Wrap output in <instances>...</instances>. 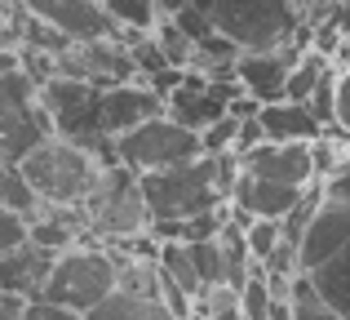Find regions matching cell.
Returning a JSON list of instances; mask_svg holds the SVG:
<instances>
[{
    "label": "cell",
    "mask_w": 350,
    "mask_h": 320,
    "mask_svg": "<svg viewBox=\"0 0 350 320\" xmlns=\"http://www.w3.org/2000/svg\"><path fill=\"white\" fill-rule=\"evenodd\" d=\"M239 178V156H196L173 169L142 173V200L151 209V223H182V218L222 209L231 200V187Z\"/></svg>",
    "instance_id": "cell-1"
},
{
    "label": "cell",
    "mask_w": 350,
    "mask_h": 320,
    "mask_svg": "<svg viewBox=\"0 0 350 320\" xmlns=\"http://www.w3.org/2000/svg\"><path fill=\"white\" fill-rule=\"evenodd\" d=\"M297 267L310 276L315 294L350 320V205L319 196V209L297 245Z\"/></svg>",
    "instance_id": "cell-2"
},
{
    "label": "cell",
    "mask_w": 350,
    "mask_h": 320,
    "mask_svg": "<svg viewBox=\"0 0 350 320\" xmlns=\"http://www.w3.org/2000/svg\"><path fill=\"white\" fill-rule=\"evenodd\" d=\"M18 169H23L27 187L36 191L40 205H85L94 182H98V173H103L107 164L98 156H89L85 147H76V143L49 134L44 143H36V147L18 160Z\"/></svg>",
    "instance_id": "cell-3"
},
{
    "label": "cell",
    "mask_w": 350,
    "mask_h": 320,
    "mask_svg": "<svg viewBox=\"0 0 350 320\" xmlns=\"http://www.w3.org/2000/svg\"><path fill=\"white\" fill-rule=\"evenodd\" d=\"M200 14H208L213 32L226 36L239 53L293 45L301 27L297 0H204Z\"/></svg>",
    "instance_id": "cell-4"
},
{
    "label": "cell",
    "mask_w": 350,
    "mask_h": 320,
    "mask_svg": "<svg viewBox=\"0 0 350 320\" xmlns=\"http://www.w3.org/2000/svg\"><path fill=\"white\" fill-rule=\"evenodd\" d=\"M40 107H44L49 130L58 134V138L85 147L89 156H98L103 164H120L116 160V138H107V130H103V89L98 85L53 76V80L40 85Z\"/></svg>",
    "instance_id": "cell-5"
},
{
    "label": "cell",
    "mask_w": 350,
    "mask_h": 320,
    "mask_svg": "<svg viewBox=\"0 0 350 320\" xmlns=\"http://www.w3.org/2000/svg\"><path fill=\"white\" fill-rule=\"evenodd\" d=\"M116 276H120V254L107 249L103 241H89V245H76V249L53 258L40 298L85 316V312H94L107 294H116Z\"/></svg>",
    "instance_id": "cell-6"
},
{
    "label": "cell",
    "mask_w": 350,
    "mask_h": 320,
    "mask_svg": "<svg viewBox=\"0 0 350 320\" xmlns=\"http://www.w3.org/2000/svg\"><path fill=\"white\" fill-rule=\"evenodd\" d=\"M80 209H85V223L94 241L120 245V241H133V236L151 232V209L142 200V182L124 164H107Z\"/></svg>",
    "instance_id": "cell-7"
},
{
    "label": "cell",
    "mask_w": 350,
    "mask_h": 320,
    "mask_svg": "<svg viewBox=\"0 0 350 320\" xmlns=\"http://www.w3.org/2000/svg\"><path fill=\"white\" fill-rule=\"evenodd\" d=\"M49 116L40 107V89L18 71H0V164H18L36 143L49 138Z\"/></svg>",
    "instance_id": "cell-8"
},
{
    "label": "cell",
    "mask_w": 350,
    "mask_h": 320,
    "mask_svg": "<svg viewBox=\"0 0 350 320\" xmlns=\"http://www.w3.org/2000/svg\"><path fill=\"white\" fill-rule=\"evenodd\" d=\"M196 156H204V151H200V134L182 130L169 116H155V121H146V125H137V130H129V134L116 138V160L124 164V169H133L137 178H142V173H155V169L187 164Z\"/></svg>",
    "instance_id": "cell-9"
},
{
    "label": "cell",
    "mask_w": 350,
    "mask_h": 320,
    "mask_svg": "<svg viewBox=\"0 0 350 320\" xmlns=\"http://www.w3.org/2000/svg\"><path fill=\"white\" fill-rule=\"evenodd\" d=\"M235 94H244L239 80H208L204 71H182V80L164 94V116L191 134H204L213 121L226 116Z\"/></svg>",
    "instance_id": "cell-10"
},
{
    "label": "cell",
    "mask_w": 350,
    "mask_h": 320,
    "mask_svg": "<svg viewBox=\"0 0 350 320\" xmlns=\"http://www.w3.org/2000/svg\"><path fill=\"white\" fill-rule=\"evenodd\" d=\"M18 5L27 9V18H36V23L62 32L71 45H80V40H111V36L124 40V32L111 23V14L103 9V0H18Z\"/></svg>",
    "instance_id": "cell-11"
},
{
    "label": "cell",
    "mask_w": 350,
    "mask_h": 320,
    "mask_svg": "<svg viewBox=\"0 0 350 320\" xmlns=\"http://www.w3.org/2000/svg\"><path fill=\"white\" fill-rule=\"evenodd\" d=\"M239 169L266 182H284V187H315V160H310V143H257L239 156Z\"/></svg>",
    "instance_id": "cell-12"
},
{
    "label": "cell",
    "mask_w": 350,
    "mask_h": 320,
    "mask_svg": "<svg viewBox=\"0 0 350 320\" xmlns=\"http://www.w3.org/2000/svg\"><path fill=\"white\" fill-rule=\"evenodd\" d=\"M301 58L297 45H280V49H257V53H239L235 58V80L248 98L257 103H280L284 85H288L293 62Z\"/></svg>",
    "instance_id": "cell-13"
},
{
    "label": "cell",
    "mask_w": 350,
    "mask_h": 320,
    "mask_svg": "<svg viewBox=\"0 0 350 320\" xmlns=\"http://www.w3.org/2000/svg\"><path fill=\"white\" fill-rule=\"evenodd\" d=\"M164 116V98L155 94L146 80H124V85L103 89V130L107 138H120V134L137 130V125Z\"/></svg>",
    "instance_id": "cell-14"
},
{
    "label": "cell",
    "mask_w": 350,
    "mask_h": 320,
    "mask_svg": "<svg viewBox=\"0 0 350 320\" xmlns=\"http://www.w3.org/2000/svg\"><path fill=\"white\" fill-rule=\"evenodd\" d=\"M58 254L40 249V245H18V249L0 254V294H14V298H40L44 280H49V267Z\"/></svg>",
    "instance_id": "cell-15"
},
{
    "label": "cell",
    "mask_w": 350,
    "mask_h": 320,
    "mask_svg": "<svg viewBox=\"0 0 350 320\" xmlns=\"http://www.w3.org/2000/svg\"><path fill=\"white\" fill-rule=\"evenodd\" d=\"M301 196H306L301 187L266 182V178H253V173H244V169H239V178H235L231 200H226V205L239 209V214H248V218H275V223H280V218L288 214V209L297 205Z\"/></svg>",
    "instance_id": "cell-16"
},
{
    "label": "cell",
    "mask_w": 350,
    "mask_h": 320,
    "mask_svg": "<svg viewBox=\"0 0 350 320\" xmlns=\"http://www.w3.org/2000/svg\"><path fill=\"white\" fill-rule=\"evenodd\" d=\"M257 125H262L266 143H315L319 134H324V125L310 116V107L306 103H288V98H280V103H262Z\"/></svg>",
    "instance_id": "cell-17"
},
{
    "label": "cell",
    "mask_w": 350,
    "mask_h": 320,
    "mask_svg": "<svg viewBox=\"0 0 350 320\" xmlns=\"http://www.w3.org/2000/svg\"><path fill=\"white\" fill-rule=\"evenodd\" d=\"M85 320H173V316L164 312L160 298H142V294L116 289V294H107L94 312H85Z\"/></svg>",
    "instance_id": "cell-18"
},
{
    "label": "cell",
    "mask_w": 350,
    "mask_h": 320,
    "mask_svg": "<svg viewBox=\"0 0 350 320\" xmlns=\"http://www.w3.org/2000/svg\"><path fill=\"white\" fill-rule=\"evenodd\" d=\"M155 267L164 271V276L173 280V285L182 289L187 298H204V280H200V271H196V262H191V249L182 241H160V254H155Z\"/></svg>",
    "instance_id": "cell-19"
},
{
    "label": "cell",
    "mask_w": 350,
    "mask_h": 320,
    "mask_svg": "<svg viewBox=\"0 0 350 320\" xmlns=\"http://www.w3.org/2000/svg\"><path fill=\"white\" fill-rule=\"evenodd\" d=\"M103 9L111 14V23L124 36H151L160 14H155V0H103Z\"/></svg>",
    "instance_id": "cell-20"
},
{
    "label": "cell",
    "mask_w": 350,
    "mask_h": 320,
    "mask_svg": "<svg viewBox=\"0 0 350 320\" xmlns=\"http://www.w3.org/2000/svg\"><path fill=\"white\" fill-rule=\"evenodd\" d=\"M0 209L23 214V218H36V209H40V200H36V191L27 187V178H23L18 164H0Z\"/></svg>",
    "instance_id": "cell-21"
},
{
    "label": "cell",
    "mask_w": 350,
    "mask_h": 320,
    "mask_svg": "<svg viewBox=\"0 0 350 320\" xmlns=\"http://www.w3.org/2000/svg\"><path fill=\"white\" fill-rule=\"evenodd\" d=\"M288 312L293 320H346L342 312H333V307L324 303V298L315 294V285H310V276H293V289H288Z\"/></svg>",
    "instance_id": "cell-22"
},
{
    "label": "cell",
    "mask_w": 350,
    "mask_h": 320,
    "mask_svg": "<svg viewBox=\"0 0 350 320\" xmlns=\"http://www.w3.org/2000/svg\"><path fill=\"white\" fill-rule=\"evenodd\" d=\"M151 40L160 45L164 62H169V67H178V71H187V67H191V58H196V45H191V36L182 32L173 18H160V23H155Z\"/></svg>",
    "instance_id": "cell-23"
},
{
    "label": "cell",
    "mask_w": 350,
    "mask_h": 320,
    "mask_svg": "<svg viewBox=\"0 0 350 320\" xmlns=\"http://www.w3.org/2000/svg\"><path fill=\"white\" fill-rule=\"evenodd\" d=\"M271 307H275L271 285H266L262 267L253 262V271H248L244 289H239V312H244V320H271Z\"/></svg>",
    "instance_id": "cell-24"
},
{
    "label": "cell",
    "mask_w": 350,
    "mask_h": 320,
    "mask_svg": "<svg viewBox=\"0 0 350 320\" xmlns=\"http://www.w3.org/2000/svg\"><path fill=\"white\" fill-rule=\"evenodd\" d=\"M306 107H310V116H315L324 130L337 125V67H328L324 76H319V85H315V94L306 98Z\"/></svg>",
    "instance_id": "cell-25"
},
{
    "label": "cell",
    "mask_w": 350,
    "mask_h": 320,
    "mask_svg": "<svg viewBox=\"0 0 350 320\" xmlns=\"http://www.w3.org/2000/svg\"><path fill=\"white\" fill-rule=\"evenodd\" d=\"M244 241H248V258H253V262H266L275 254V245L284 241V232H280V223H275V218H253V223L244 227Z\"/></svg>",
    "instance_id": "cell-26"
},
{
    "label": "cell",
    "mask_w": 350,
    "mask_h": 320,
    "mask_svg": "<svg viewBox=\"0 0 350 320\" xmlns=\"http://www.w3.org/2000/svg\"><path fill=\"white\" fill-rule=\"evenodd\" d=\"M235 138H239V121L226 112L222 121H213L200 134V151H204V156H226V151H235Z\"/></svg>",
    "instance_id": "cell-27"
},
{
    "label": "cell",
    "mask_w": 350,
    "mask_h": 320,
    "mask_svg": "<svg viewBox=\"0 0 350 320\" xmlns=\"http://www.w3.org/2000/svg\"><path fill=\"white\" fill-rule=\"evenodd\" d=\"M187 249H191V262H196L200 280H204V294L213 285H222V249H217V241H196Z\"/></svg>",
    "instance_id": "cell-28"
},
{
    "label": "cell",
    "mask_w": 350,
    "mask_h": 320,
    "mask_svg": "<svg viewBox=\"0 0 350 320\" xmlns=\"http://www.w3.org/2000/svg\"><path fill=\"white\" fill-rule=\"evenodd\" d=\"M18 245H27V218H23V214H9V209H0V254L18 249Z\"/></svg>",
    "instance_id": "cell-29"
},
{
    "label": "cell",
    "mask_w": 350,
    "mask_h": 320,
    "mask_svg": "<svg viewBox=\"0 0 350 320\" xmlns=\"http://www.w3.org/2000/svg\"><path fill=\"white\" fill-rule=\"evenodd\" d=\"M23 320H85V316L71 312V307L49 303V298H31V303L23 307Z\"/></svg>",
    "instance_id": "cell-30"
},
{
    "label": "cell",
    "mask_w": 350,
    "mask_h": 320,
    "mask_svg": "<svg viewBox=\"0 0 350 320\" xmlns=\"http://www.w3.org/2000/svg\"><path fill=\"white\" fill-rule=\"evenodd\" d=\"M319 196L333 200V205H350V160L337 173H328V178L319 182Z\"/></svg>",
    "instance_id": "cell-31"
},
{
    "label": "cell",
    "mask_w": 350,
    "mask_h": 320,
    "mask_svg": "<svg viewBox=\"0 0 350 320\" xmlns=\"http://www.w3.org/2000/svg\"><path fill=\"white\" fill-rule=\"evenodd\" d=\"M333 130H342L350 138V67L337 71V125Z\"/></svg>",
    "instance_id": "cell-32"
},
{
    "label": "cell",
    "mask_w": 350,
    "mask_h": 320,
    "mask_svg": "<svg viewBox=\"0 0 350 320\" xmlns=\"http://www.w3.org/2000/svg\"><path fill=\"white\" fill-rule=\"evenodd\" d=\"M23 307H27V298L0 294V320H23Z\"/></svg>",
    "instance_id": "cell-33"
},
{
    "label": "cell",
    "mask_w": 350,
    "mask_h": 320,
    "mask_svg": "<svg viewBox=\"0 0 350 320\" xmlns=\"http://www.w3.org/2000/svg\"><path fill=\"white\" fill-rule=\"evenodd\" d=\"M328 5H337V0H297V9H301V18H310V14H324Z\"/></svg>",
    "instance_id": "cell-34"
}]
</instances>
